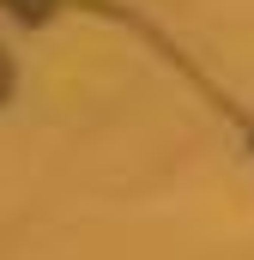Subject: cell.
<instances>
[{"label": "cell", "mask_w": 254, "mask_h": 260, "mask_svg": "<svg viewBox=\"0 0 254 260\" xmlns=\"http://www.w3.org/2000/svg\"><path fill=\"white\" fill-rule=\"evenodd\" d=\"M0 91H6V67H0Z\"/></svg>", "instance_id": "1"}]
</instances>
